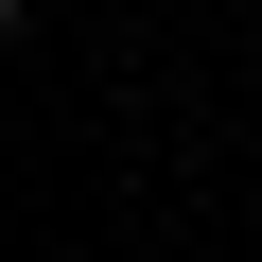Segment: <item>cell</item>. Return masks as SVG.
Here are the masks:
<instances>
[{
  "label": "cell",
  "mask_w": 262,
  "mask_h": 262,
  "mask_svg": "<svg viewBox=\"0 0 262 262\" xmlns=\"http://www.w3.org/2000/svg\"><path fill=\"white\" fill-rule=\"evenodd\" d=\"M18 35H35V0H0V53H18Z\"/></svg>",
  "instance_id": "6da1fadb"
}]
</instances>
